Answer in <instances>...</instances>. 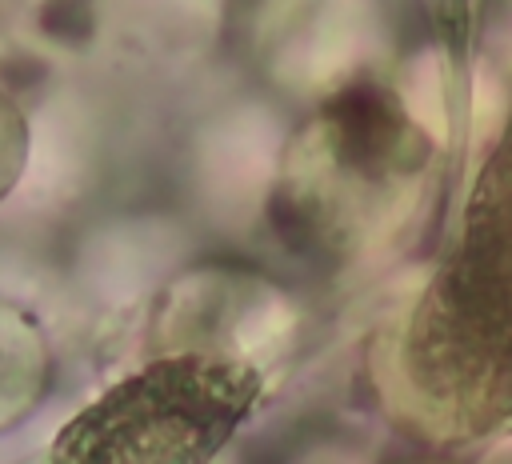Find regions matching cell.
Masks as SVG:
<instances>
[{"label": "cell", "instance_id": "1", "mask_svg": "<svg viewBox=\"0 0 512 464\" xmlns=\"http://www.w3.org/2000/svg\"><path fill=\"white\" fill-rule=\"evenodd\" d=\"M436 148L432 120L400 88L356 76L288 136L268 192L272 232L316 272L388 256L428 196Z\"/></svg>", "mask_w": 512, "mask_h": 464}, {"label": "cell", "instance_id": "2", "mask_svg": "<svg viewBox=\"0 0 512 464\" xmlns=\"http://www.w3.org/2000/svg\"><path fill=\"white\" fill-rule=\"evenodd\" d=\"M392 416L432 444L512 432V220L460 212L456 240L380 348Z\"/></svg>", "mask_w": 512, "mask_h": 464}, {"label": "cell", "instance_id": "3", "mask_svg": "<svg viewBox=\"0 0 512 464\" xmlns=\"http://www.w3.org/2000/svg\"><path fill=\"white\" fill-rule=\"evenodd\" d=\"M264 392V372L160 352L64 420L48 464H212Z\"/></svg>", "mask_w": 512, "mask_h": 464}, {"label": "cell", "instance_id": "4", "mask_svg": "<svg viewBox=\"0 0 512 464\" xmlns=\"http://www.w3.org/2000/svg\"><path fill=\"white\" fill-rule=\"evenodd\" d=\"M296 300L264 272L204 264L176 276L152 316V356L200 352L268 372L292 352Z\"/></svg>", "mask_w": 512, "mask_h": 464}, {"label": "cell", "instance_id": "5", "mask_svg": "<svg viewBox=\"0 0 512 464\" xmlns=\"http://www.w3.org/2000/svg\"><path fill=\"white\" fill-rule=\"evenodd\" d=\"M52 356L40 324L0 300V432L16 428L48 392Z\"/></svg>", "mask_w": 512, "mask_h": 464}, {"label": "cell", "instance_id": "6", "mask_svg": "<svg viewBox=\"0 0 512 464\" xmlns=\"http://www.w3.org/2000/svg\"><path fill=\"white\" fill-rule=\"evenodd\" d=\"M464 208L512 216V104H508V116H504V124H500L488 156L480 160V168L472 176V188H468Z\"/></svg>", "mask_w": 512, "mask_h": 464}, {"label": "cell", "instance_id": "7", "mask_svg": "<svg viewBox=\"0 0 512 464\" xmlns=\"http://www.w3.org/2000/svg\"><path fill=\"white\" fill-rule=\"evenodd\" d=\"M432 40L444 56V68L452 76H464L468 52H472V32H476V8L480 0H420Z\"/></svg>", "mask_w": 512, "mask_h": 464}, {"label": "cell", "instance_id": "8", "mask_svg": "<svg viewBox=\"0 0 512 464\" xmlns=\"http://www.w3.org/2000/svg\"><path fill=\"white\" fill-rule=\"evenodd\" d=\"M28 152H32L28 116L16 104V96L0 88V204L16 192V184L28 168Z\"/></svg>", "mask_w": 512, "mask_h": 464}]
</instances>
